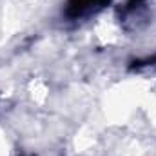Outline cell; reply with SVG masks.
<instances>
[{"label":"cell","instance_id":"6da1fadb","mask_svg":"<svg viewBox=\"0 0 156 156\" xmlns=\"http://www.w3.org/2000/svg\"><path fill=\"white\" fill-rule=\"evenodd\" d=\"M109 0H71L67 4V15L69 16H82L96 7H102Z\"/></svg>","mask_w":156,"mask_h":156}]
</instances>
